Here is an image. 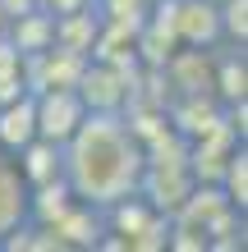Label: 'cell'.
I'll list each match as a JSON object with an SVG mask.
<instances>
[{
    "label": "cell",
    "instance_id": "1",
    "mask_svg": "<svg viewBox=\"0 0 248 252\" xmlns=\"http://www.w3.org/2000/svg\"><path fill=\"white\" fill-rule=\"evenodd\" d=\"M60 165H65V184L74 188V197L106 211L110 202L138 192L147 152H142L138 133L129 128L124 110H87V120L74 128V138L60 147Z\"/></svg>",
    "mask_w": 248,
    "mask_h": 252
},
{
    "label": "cell",
    "instance_id": "2",
    "mask_svg": "<svg viewBox=\"0 0 248 252\" xmlns=\"http://www.w3.org/2000/svg\"><path fill=\"white\" fill-rule=\"evenodd\" d=\"M33 106H37V138L55 147H65L74 138V128L87 120L78 87H41V92H33Z\"/></svg>",
    "mask_w": 248,
    "mask_h": 252
},
{
    "label": "cell",
    "instance_id": "3",
    "mask_svg": "<svg viewBox=\"0 0 248 252\" xmlns=\"http://www.w3.org/2000/svg\"><path fill=\"white\" fill-rule=\"evenodd\" d=\"M193 170L184 165H170V160H147L142 165V179H138V192L147 197V206L152 211H161V216H175L184 206V197L193 192Z\"/></svg>",
    "mask_w": 248,
    "mask_h": 252
},
{
    "label": "cell",
    "instance_id": "4",
    "mask_svg": "<svg viewBox=\"0 0 248 252\" xmlns=\"http://www.w3.org/2000/svg\"><path fill=\"white\" fill-rule=\"evenodd\" d=\"M170 23L179 46H221V14L212 0H170Z\"/></svg>",
    "mask_w": 248,
    "mask_h": 252
},
{
    "label": "cell",
    "instance_id": "5",
    "mask_svg": "<svg viewBox=\"0 0 248 252\" xmlns=\"http://www.w3.org/2000/svg\"><path fill=\"white\" fill-rule=\"evenodd\" d=\"M37 138V106H33V92H19L9 101H0V152H19L23 142Z\"/></svg>",
    "mask_w": 248,
    "mask_h": 252
},
{
    "label": "cell",
    "instance_id": "6",
    "mask_svg": "<svg viewBox=\"0 0 248 252\" xmlns=\"http://www.w3.org/2000/svg\"><path fill=\"white\" fill-rule=\"evenodd\" d=\"M14 165H19V179L28 188H41L51 179H65V165H60V147L46 142V138H33L14 152Z\"/></svg>",
    "mask_w": 248,
    "mask_h": 252
},
{
    "label": "cell",
    "instance_id": "7",
    "mask_svg": "<svg viewBox=\"0 0 248 252\" xmlns=\"http://www.w3.org/2000/svg\"><path fill=\"white\" fill-rule=\"evenodd\" d=\"M28 220V184L19 179V165H14L9 152H0V239L14 234Z\"/></svg>",
    "mask_w": 248,
    "mask_h": 252
},
{
    "label": "cell",
    "instance_id": "8",
    "mask_svg": "<svg viewBox=\"0 0 248 252\" xmlns=\"http://www.w3.org/2000/svg\"><path fill=\"white\" fill-rule=\"evenodd\" d=\"M216 188L225 192V202L235 206V211H248V147L239 142L235 152L225 156L221 165V179H216Z\"/></svg>",
    "mask_w": 248,
    "mask_h": 252
},
{
    "label": "cell",
    "instance_id": "9",
    "mask_svg": "<svg viewBox=\"0 0 248 252\" xmlns=\"http://www.w3.org/2000/svg\"><path fill=\"white\" fill-rule=\"evenodd\" d=\"M216 14H221V41L248 46V0H221Z\"/></svg>",
    "mask_w": 248,
    "mask_h": 252
},
{
    "label": "cell",
    "instance_id": "10",
    "mask_svg": "<svg viewBox=\"0 0 248 252\" xmlns=\"http://www.w3.org/2000/svg\"><path fill=\"white\" fill-rule=\"evenodd\" d=\"M212 5H221V0H212Z\"/></svg>",
    "mask_w": 248,
    "mask_h": 252
}]
</instances>
